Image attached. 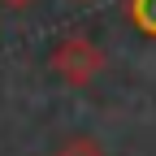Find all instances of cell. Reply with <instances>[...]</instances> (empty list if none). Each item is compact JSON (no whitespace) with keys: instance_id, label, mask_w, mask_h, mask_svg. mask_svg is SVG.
Wrapping results in <instances>:
<instances>
[{"instance_id":"277c9868","label":"cell","mask_w":156,"mask_h":156,"mask_svg":"<svg viewBox=\"0 0 156 156\" xmlns=\"http://www.w3.org/2000/svg\"><path fill=\"white\" fill-rule=\"evenodd\" d=\"M0 5L13 9V13H22V9H30V5H35V0H0Z\"/></svg>"},{"instance_id":"3957f363","label":"cell","mask_w":156,"mask_h":156,"mask_svg":"<svg viewBox=\"0 0 156 156\" xmlns=\"http://www.w3.org/2000/svg\"><path fill=\"white\" fill-rule=\"evenodd\" d=\"M130 22L156 39V0H130Z\"/></svg>"},{"instance_id":"7a4b0ae2","label":"cell","mask_w":156,"mask_h":156,"mask_svg":"<svg viewBox=\"0 0 156 156\" xmlns=\"http://www.w3.org/2000/svg\"><path fill=\"white\" fill-rule=\"evenodd\" d=\"M52 156H108V152H104V143L95 139V134H69V139L56 143Z\"/></svg>"},{"instance_id":"6da1fadb","label":"cell","mask_w":156,"mask_h":156,"mask_svg":"<svg viewBox=\"0 0 156 156\" xmlns=\"http://www.w3.org/2000/svg\"><path fill=\"white\" fill-rule=\"evenodd\" d=\"M48 65L61 74L69 87H87V83H95V78L104 74V52H100V44L87 39V35H65L61 44L52 48Z\"/></svg>"}]
</instances>
